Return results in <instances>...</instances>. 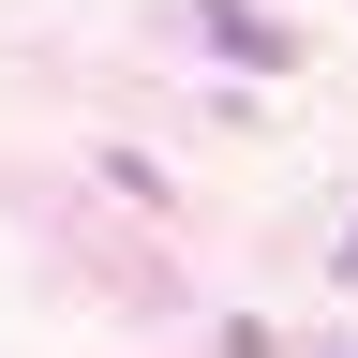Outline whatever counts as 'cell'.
I'll return each instance as SVG.
<instances>
[{"instance_id":"obj_1","label":"cell","mask_w":358,"mask_h":358,"mask_svg":"<svg viewBox=\"0 0 358 358\" xmlns=\"http://www.w3.org/2000/svg\"><path fill=\"white\" fill-rule=\"evenodd\" d=\"M209 45H224V60H254V75H284V30H268L254 0H209Z\"/></svg>"},{"instance_id":"obj_2","label":"cell","mask_w":358,"mask_h":358,"mask_svg":"<svg viewBox=\"0 0 358 358\" xmlns=\"http://www.w3.org/2000/svg\"><path fill=\"white\" fill-rule=\"evenodd\" d=\"M343 268H358V239H343Z\"/></svg>"}]
</instances>
